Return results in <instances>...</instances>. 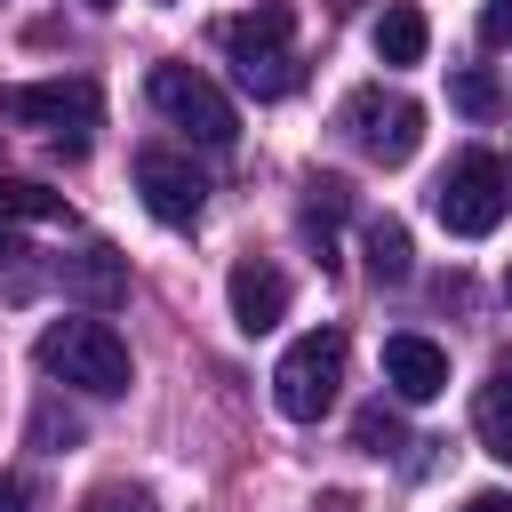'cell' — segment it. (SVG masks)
<instances>
[{"instance_id":"13","label":"cell","mask_w":512,"mask_h":512,"mask_svg":"<svg viewBox=\"0 0 512 512\" xmlns=\"http://www.w3.org/2000/svg\"><path fill=\"white\" fill-rule=\"evenodd\" d=\"M472 432H480V448H488L496 464H512V376L480 384V400H472Z\"/></svg>"},{"instance_id":"22","label":"cell","mask_w":512,"mask_h":512,"mask_svg":"<svg viewBox=\"0 0 512 512\" xmlns=\"http://www.w3.org/2000/svg\"><path fill=\"white\" fill-rule=\"evenodd\" d=\"M480 40H512V0H488L480 8Z\"/></svg>"},{"instance_id":"23","label":"cell","mask_w":512,"mask_h":512,"mask_svg":"<svg viewBox=\"0 0 512 512\" xmlns=\"http://www.w3.org/2000/svg\"><path fill=\"white\" fill-rule=\"evenodd\" d=\"M0 512H32V488L16 472H0Z\"/></svg>"},{"instance_id":"10","label":"cell","mask_w":512,"mask_h":512,"mask_svg":"<svg viewBox=\"0 0 512 512\" xmlns=\"http://www.w3.org/2000/svg\"><path fill=\"white\" fill-rule=\"evenodd\" d=\"M288 32H296V8H288V0H256V8L224 16V56H232V64H240V56H280Z\"/></svg>"},{"instance_id":"4","label":"cell","mask_w":512,"mask_h":512,"mask_svg":"<svg viewBox=\"0 0 512 512\" xmlns=\"http://www.w3.org/2000/svg\"><path fill=\"white\" fill-rule=\"evenodd\" d=\"M336 384H344V328L296 336V344L280 352V368H272V400H280L288 424H320V416L336 408Z\"/></svg>"},{"instance_id":"24","label":"cell","mask_w":512,"mask_h":512,"mask_svg":"<svg viewBox=\"0 0 512 512\" xmlns=\"http://www.w3.org/2000/svg\"><path fill=\"white\" fill-rule=\"evenodd\" d=\"M464 512H512V504H504V496H496V488H488V496H472V504H464Z\"/></svg>"},{"instance_id":"17","label":"cell","mask_w":512,"mask_h":512,"mask_svg":"<svg viewBox=\"0 0 512 512\" xmlns=\"http://www.w3.org/2000/svg\"><path fill=\"white\" fill-rule=\"evenodd\" d=\"M344 200H352V192H344L336 176H312V184H304V232H312L320 248H328V224L344 216Z\"/></svg>"},{"instance_id":"6","label":"cell","mask_w":512,"mask_h":512,"mask_svg":"<svg viewBox=\"0 0 512 512\" xmlns=\"http://www.w3.org/2000/svg\"><path fill=\"white\" fill-rule=\"evenodd\" d=\"M504 168H496V152H456L448 160V176L432 184V216L456 232V240H488L496 224H504Z\"/></svg>"},{"instance_id":"7","label":"cell","mask_w":512,"mask_h":512,"mask_svg":"<svg viewBox=\"0 0 512 512\" xmlns=\"http://www.w3.org/2000/svg\"><path fill=\"white\" fill-rule=\"evenodd\" d=\"M136 192H144V208L160 216V224H200V208H208V176L184 160V152H168V144H144L136 152Z\"/></svg>"},{"instance_id":"3","label":"cell","mask_w":512,"mask_h":512,"mask_svg":"<svg viewBox=\"0 0 512 512\" xmlns=\"http://www.w3.org/2000/svg\"><path fill=\"white\" fill-rule=\"evenodd\" d=\"M336 128L352 136L360 160H376V168H408L416 144H424V104L400 96V88H352L344 112H336Z\"/></svg>"},{"instance_id":"15","label":"cell","mask_w":512,"mask_h":512,"mask_svg":"<svg viewBox=\"0 0 512 512\" xmlns=\"http://www.w3.org/2000/svg\"><path fill=\"white\" fill-rule=\"evenodd\" d=\"M368 272H376V280H408V272H416L408 224H392V216H376V224H368Z\"/></svg>"},{"instance_id":"12","label":"cell","mask_w":512,"mask_h":512,"mask_svg":"<svg viewBox=\"0 0 512 512\" xmlns=\"http://www.w3.org/2000/svg\"><path fill=\"white\" fill-rule=\"evenodd\" d=\"M368 40H376V56H384V64H424L432 24H424V8H416V0H392V8L376 16V32H368Z\"/></svg>"},{"instance_id":"26","label":"cell","mask_w":512,"mask_h":512,"mask_svg":"<svg viewBox=\"0 0 512 512\" xmlns=\"http://www.w3.org/2000/svg\"><path fill=\"white\" fill-rule=\"evenodd\" d=\"M504 288H512V264H504Z\"/></svg>"},{"instance_id":"8","label":"cell","mask_w":512,"mask_h":512,"mask_svg":"<svg viewBox=\"0 0 512 512\" xmlns=\"http://www.w3.org/2000/svg\"><path fill=\"white\" fill-rule=\"evenodd\" d=\"M224 296H232V328L240 336H264V328L288 320V272L264 264V256H240L232 280H224Z\"/></svg>"},{"instance_id":"14","label":"cell","mask_w":512,"mask_h":512,"mask_svg":"<svg viewBox=\"0 0 512 512\" xmlns=\"http://www.w3.org/2000/svg\"><path fill=\"white\" fill-rule=\"evenodd\" d=\"M0 224H64V192L24 184V176H0Z\"/></svg>"},{"instance_id":"1","label":"cell","mask_w":512,"mask_h":512,"mask_svg":"<svg viewBox=\"0 0 512 512\" xmlns=\"http://www.w3.org/2000/svg\"><path fill=\"white\" fill-rule=\"evenodd\" d=\"M40 368L56 376V384H72V392H88V400H120L128 392V344L104 328V320H56V328H40Z\"/></svg>"},{"instance_id":"20","label":"cell","mask_w":512,"mask_h":512,"mask_svg":"<svg viewBox=\"0 0 512 512\" xmlns=\"http://www.w3.org/2000/svg\"><path fill=\"white\" fill-rule=\"evenodd\" d=\"M88 512H160V496H152V488H136V480H112V488H96V496H88Z\"/></svg>"},{"instance_id":"27","label":"cell","mask_w":512,"mask_h":512,"mask_svg":"<svg viewBox=\"0 0 512 512\" xmlns=\"http://www.w3.org/2000/svg\"><path fill=\"white\" fill-rule=\"evenodd\" d=\"M160 8H168V0H160Z\"/></svg>"},{"instance_id":"16","label":"cell","mask_w":512,"mask_h":512,"mask_svg":"<svg viewBox=\"0 0 512 512\" xmlns=\"http://www.w3.org/2000/svg\"><path fill=\"white\" fill-rule=\"evenodd\" d=\"M232 72H240V88H248V96H264V104H272V96H288V88H296V80H304V72H296V56H288V48H280V56H240V64H232Z\"/></svg>"},{"instance_id":"11","label":"cell","mask_w":512,"mask_h":512,"mask_svg":"<svg viewBox=\"0 0 512 512\" xmlns=\"http://www.w3.org/2000/svg\"><path fill=\"white\" fill-rule=\"evenodd\" d=\"M56 280H64L72 296H88V304H112V296L128 288V264H120V248L88 240L80 256H64V264H56Z\"/></svg>"},{"instance_id":"18","label":"cell","mask_w":512,"mask_h":512,"mask_svg":"<svg viewBox=\"0 0 512 512\" xmlns=\"http://www.w3.org/2000/svg\"><path fill=\"white\" fill-rule=\"evenodd\" d=\"M352 440H360L368 456H392V448H408V432H400V416H392V408H360Z\"/></svg>"},{"instance_id":"2","label":"cell","mask_w":512,"mask_h":512,"mask_svg":"<svg viewBox=\"0 0 512 512\" xmlns=\"http://www.w3.org/2000/svg\"><path fill=\"white\" fill-rule=\"evenodd\" d=\"M96 112H104V96H96V80H16V88H0V120H16V128H48L56 136V152H88V128H96Z\"/></svg>"},{"instance_id":"25","label":"cell","mask_w":512,"mask_h":512,"mask_svg":"<svg viewBox=\"0 0 512 512\" xmlns=\"http://www.w3.org/2000/svg\"><path fill=\"white\" fill-rule=\"evenodd\" d=\"M88 8H112V0H88Z\"/></svg>"},{"instance_id":"9","label":"cell","mask_w":512,"mask_h":512,"mask_svg":"<svg viewBox=\"0 0 512 512\" xmlns=\"http://www.w3.org/2000/svg\"><path fill=\"white\" fill-rule=\"evenodd\" d=\"M384 384H392L400 400H440V392H448V352H440L432 336L400 328V336H384Z\"/></svg>"},{"instance_id":"19","label":"cell","mask_w":512,"mask_h":512,"mask_svg":"<svg viewBox=\"0 0 512 512\" xmlns=\"http://www.w3.org/2000/svg\"><path fill=\"white\" fill-rule=\"evenodd\" d=\"M32 440H40V448H72V440H80V416L56 408V400H40V408H32Z\"/></svg>"},{"instance_id":"5","label":"cell","mask_w":512,"mask_h":512,"mask_svg":"<svg viewBox=\"0 0 512 512\" xmlns=\"http://www.w3.org/2000/svg\"><path fill=\"white\" fill-rule=\"evenodd\" d=\"M144 88H152V112H160L168 128H184L192 144H216V152H224V144L240 136V112H232V96H224L208 72H192V64H152Z\"/></svg>"},{"instance_id":"21","label":"cell","mask_w":512,"mask_h":512,"mask_svg":"<svg viewBox=\"0 0 512 512\" xmlns=\"http://www.w3.org/2000/svg\"><path fill=\"white\" fill-rule=\"evenodd\" d=\"M448 96H456V112H496V80H488V72H464Z\"/></svg>"}]
</instances>
